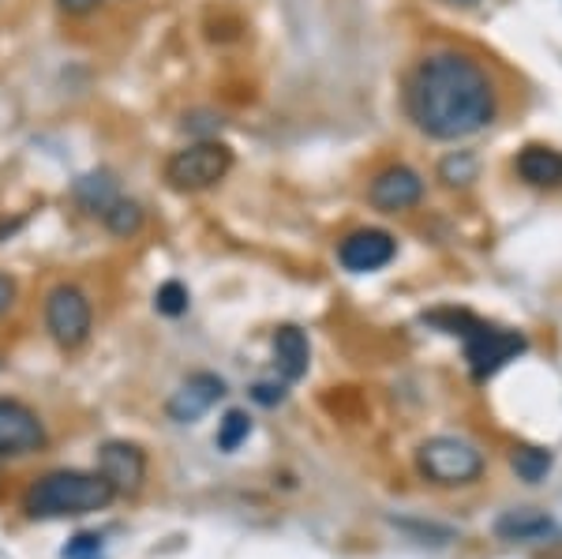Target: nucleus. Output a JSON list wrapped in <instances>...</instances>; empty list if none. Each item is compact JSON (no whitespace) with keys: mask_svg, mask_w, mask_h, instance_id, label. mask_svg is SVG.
<instances>
[{"mask_svg":"<svg viewBox=\"0 0 562 559\" xmlns=\"http://www.w3.org/2000/svg\"><path fill=\"white\" fill-rule=\"evenodd\" d=\"M405 110L431 139H469L492 124L495 87L476 60L461 53H431L413 71Z\"/></svg>","mask_w":562,"mask_h":559,"instance_id":"nucleus-1","label":"nucleus"},{"mask_svg":"<svg viewBox=\"0 0 562 559\" xmlns=\"http://www.w3.org/2000/svg\"><path fill=\"white\" fill-rule=\"evenodd\" d=\"M116 500L102 473L83 470H57L45 473L23 492V511L31 518H83L105 511Z\"/></svg>","mask_w":562,"mask_h":559,"instance_id":"nucleus-2","label":"nucleus"},{"mask_svg":"<svg viewBox=\"0 0 562 559\" xmlns=\"http://www.w3.org/2000/svg\"><path fill=\"white\" fill-rule=\"evenodd\" d=\"M233 169V150L217 139L192 143V147L177 150L166 161V180L177 192H206L217 180H225Z\"/></svg>","mask_w":562,"mask_h":559,"instance_id":"nucleus-3","label":"nucleus"},{"mask_svg":"<svg viewBox=\"0 0 562 559\" xmlns=\"http://www.w3.org/2000/svg\"><path fill=\"white\" fill-rule=\"evenodd\" d=\"M416 466H420V473L428 477L431 484L454 489V484L476 481L480 470H484V458H480V450L473 444H465V439L435 436L416 450Z\"/></svg>","mask_w":562,"mask_h":559,"instance_id":"nucleus-4","label":"nucleus"},{"mask_svg":"<svg viewBox=\"0 0 562 559\" xmlns=\"http://www.w3.org/2000/svg\"><path fill=\"white\" fill-rule=\"evenodd\" d=\"M90 323H94V309L90 297L79 286H53L45 297V327H49L53 342L60 349H79L90 338Z\"/></svg>","mask_w":562,"mask_h":559,"instance_id":"nucleus-5","label":"nucleus"},{"mask_svg":"<svg viewBox=\"0 0 562 559\" xmlns=\"http://www.w3.org/2000/svg\"><path fill=\"white\" fill-rule=\"evenodd\" d=\"M461 335H465V357H469V368H473L476 380L498 372L506 360H514L525 349V338L518 331L484 327V323H469V331H461Z\"/></svg>","mask_w":562,"mask_h":559,"instance_id":"nucleus-6","label":"nucleus"},{"mask_svg":"<svg viewBox=\"0 0 562 559\" xmlns=\"http://www.w3.org/2000/svg\"><path fill=\"white\" fill-rule=\"evenodd\" d=\"M45 447V428L31 405L0 399V458H23Z\"/></svg>","mask_w":562,"mask_h":559,"instance_id":"nucleus-7","label":"nucleus"},{"mask_svg":"<svg viewBox=\"0 0 562 559\" xmlns=\"http://www.w3.org/2000/svg\"><path fill=\"white\" fill-rule=\"evenodd\" d=\"M98 473L116 495H135L147 481V455L135 444H105L98 450Z\"/></svg>","mask_w":562,"mask_h":559,"instance_id":"nucleus-8","label":"nucleus"},{"mask_svg":"<svg viewBox=\"0 0 562 559\" xmlns=\"http://www.w3.org/2000/svg\"><path fill=\"white\" fill-rule=\"evenodd\" d=\"M368 200H371V206H379V211H390V214L409 211V206H416V203L424 200V180L409 166H386L383 174L371 180Z\"/></svg>","mask_w":562,"mask_h":559,"instance_id":"nucleus-9","label":"nucleus"},{"mask_svg":"<svg viewBox=\"0 0 562 559\" xmlns=\"http://www.w3.org/2000/svg\"><path fill=\"white\" fill-rule=\"evenodd\" d=\"M394 256H397V241L386 230H357L338 248L341 267L352 270V275H371V270L386 267Z\"/></svg>","mask_w":562,"mask_h":559,"instance_id":"nucleus-10","label":"nucleus"},{"mask_svg":"<svg viewBox=\"0 0 562 559\" xmlns=\"http://www.w3.org/2000/svg\"><path fill=\"white\" fill-rule=\"evenodd\" d=\"M222 399H225V383L217 380L214 372H195L180 383V391L169 399L166 413L177 421V425H192V421H199L203 413H211Z\"/></svg>","mask_w":562,"mask_h":559,"instance_id":"nucleus-11","label":"nucleus"},{"mask_svg":"<svg viewBox=\"0 0 562 559\" xmlns=\"http://www.w3.org/2000/svg\"><path fill=\"white\" fill-rule=\"evenodd\" d=\"M307 360H312V349H307V338L301 327H281L274 335V365L285 383H296L307 376Z\"/></svg>","mask_w":562,"mask_h":559,"instance_id":"nucleus-12","label":"nucleus"},{"mask_svg":"<svg viewBox=\"0 0 562 559\" xmlns=\"http://www.w3.org/2000/svg\"><path fill=\"white\" fill-rule=\"evenodd\" d=\"M551 518L543 515L537 507H521V511H506L503 518L495 522V534L503 540H521V545H529V540H543L551 534Z\"/></svg>","mask_w":562,"mask_h":559,"instance_id":"nucleus-13","label":"nucleus"},{"mask_svg":"<svg viewBox=\"0 0 562 559\" xmlns=\"http://www.w3.org/2000/svg\"><path fill=\"white\" fill-rule=\"evenodd\" d=\"M76 200L83 211L90 214H105L109 206L121 200V188H116L113 174H105V169H98V174H87L76 180Z\"/></svg>","mask_w":562,"mask_h":559,"instance_id":"nucleus-14","label":"nucleus"},{"mask_svg":"<svg viewBox=\"0 0 562 559\" xmlns=\"http://www.w3.org/2000/svg\"><path fill=\"white\" fill-rule=\"evenodd\" d=\"M518 174L529 180V185H559L562 180V155L548 147H525L518 158Z\"/></svg>","mask_w":562,"mask_h":559,"instance_id":"nucleus-15","label":"nucleus"},{"mask_svg":"<svg viewBox=\"0 0 562 559\" xmlns=\"http://www.w3.org/2000/svg\"><path fill=\"white\" fill-rule=\"evenodd\" d=\"M102 222H105V230L113 233V237H135V233L143 230V206L135 203V200H116L109 211L102 214Z\"/></svg>","mask_w":562,"mask_h":559,"instance_id":"nucleus-16","label":"nucleus"},{"mask_svg":"<svg viewBox=\"0 0 562 559\" xmlns=\"http://www.w3.org/2000/svg\"><path fill=\"white\" fill-rule=\"evenodd\" d=\"M248 436H251V417L244 410H229L222 425H217V447H222L225 455H229V450H237Z\"/></svg>","mask_w":562,"mask_h":559,"instance_id":"nucleus-17","label":"nucleus"},{"mask_svg":"<svg viewBox=\"0 0 562 559\" xmlns=\"http://www.w3.org/2000/svg\"><path fill=\"white\" fill-rule=\"evenodd\" d=\"M514 470H518L521 481L537 484L540 477L551 470V455H548V450H540V447H518V450H514Z\"/></svg>","mask_w":562,"mask_h":559,"instance_id":"nucleus-18","label":"nucleus"},{"mask_svg":"<svg viewBox=\"0 0 562 559\" xmlns=\"http://www.w3.org/2000/svg\"><path fill=\"white\" fill-rule=\"evenodd\" d=\"M154 309H158L161 315H184L188 312V290L180 282H166L158 293H154Z\"/></svg>","mask_w":562,"mask_h":559,"instance_id":"nucleus-19","label":"nucleus"},{"mask_svg":"<svg viewBox=\"0 0 562 559\" xmlns=\"http://www.w3.org/2000/svg\"><path fill=\"white\" fill-rule=\"evenodd\" d=\"M473 177H476V161L469 158L465 150L442 161V180H447V185H469Z\"/></svg>","mask_w":562,"mask_h":559,"instance_id":"nucleus-20","label":"nucleus"},{"mask_svg":"<svg viewBox=\"0 0 562 559\" xmlns=\"http://www.w3.org/2000/svg\"><path fill=\"white\" fill-rule=\"evenodd\" d=\"M65 559H102V537L98 534H79L65 545Z\"/></svg>","mask_w":562,"mask_h":559,"instance_id":"nucleus-21","label":"nucleus"},{"mask_svg":"<svg viewBox=\"0 0 562 559\" xmlns=\"http://www.w3.org/2000/svg\"><path fill=\"white\" fill-rule=\"evenodd\" d=\"M251 399L256 402H262V405H274V402H281L285 399V387H274V383H256V391H251Z\"/></svg>","mask_w":562,"mask_h":559,"instance_id":"nucleus-22","label":"nucleus"},{"mask_svg":"<svg viewBox=\"0 0 562 559\" xmlns=\"http://www.w3.org/2000/svg\"><path fill=\"white\" fill-rule=\"evenodd\" d=\"M57 4H60V12H68V15H90L102 0H57Z\"/></svg>","mask_w":562,"mask_h":559,"instance_id":"nucleus-23","label":"nucleus"},{"mask_svg":"<svg viewBox=\"0 0 562 559\" xmlns=\"http://www.w3.org/2000/svg\"><path fill=\"white\" fill-rule=\"evenodd\" d=\"M12 304H15V278L0 275V315L12 309Z\"/></svg>","mask_w":562,"mask_h":559,"instance_id":"nucleus-24","label":"nucleus"},{"mask_svg":"<svg viewBox=\"0 0 562 559\" xmlns=\"http://www.w3.org/2000/svg\"><path fill=\"white\" fill-rule=\"evenodd\" d=\"M450 4H476V0H450Z\"/></svg>","mask_w":562,"mask_h":559,"instance_id":"nucleus-25","label":"nucleus"}]
</instances>
